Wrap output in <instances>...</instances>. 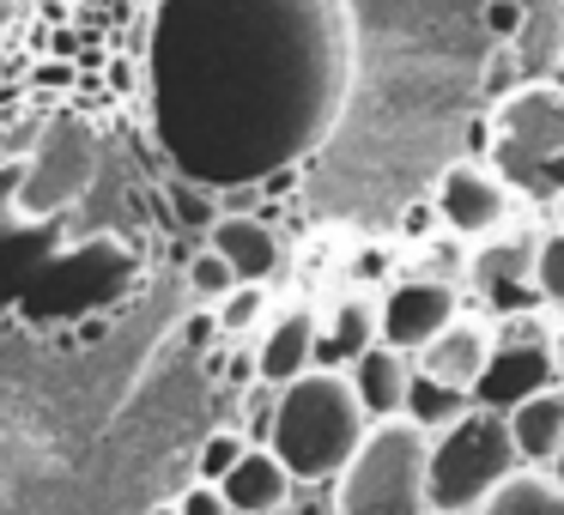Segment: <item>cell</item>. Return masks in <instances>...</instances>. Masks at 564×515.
I'll return each instance as SVG.
<instances>
[{"instance_id": "44dd1931", "label": "cell", "mask_w": 564, "mask_h": 515, "mask_svg": "<svg viewBox=\"0 0 564 515\" xmlns=\"http://www.w3.org/2000/svg\"><path fill=\"white\" fill-rule=\"evenodd\" d=\"M231 285H237V273H231V261H225V255H219V249H213V243L200 249L195 261H188V292H195V297H200V304H207V309L219 304V297L231 292Z\"/></svg>"}, {"instance_id": "ac0fdd59", "label": "cell", "mask_w": 564, "mask_h": 515, "mask_svg": "<svg viewBox=\"0 0 564 515\" xmlns=\"http://www.w3.org/2000/svg\"><path fill=\"white\" fill-rule=\"evenodd\" d=\"M467 406H474V394L443 388V382L419 376V364H413V388H406V418H413L419 430H443L449 418H462Z\"/></svg>"}, {"instance_id": "30bf717a", "label": "cell", "mask_w": 564, "mask_h": 515, "mask_svg": "<svg viewBox=\"0 0 564 515\" xmlns=\"http://www.w3.org/2000/svg\"><path fill=\"white\" fill-rule=\"evenodd\" d=\"M213 249H219V255L231 261V273L249 280V285H280L285 267H292L285 237L273 231V224H261V219H243V212H231V219L213 224Z\"/></svg>"}, {"instance_id": "d6986e66", "label": "cell", "mask_w": 564, "mask_h": 515, "mask_svg": "<svg viewBox=\"0 0 564 515\" xmlns=\"http://www.w3.org/2000/svg\"><path fill=\"white\" fill-rule=\"evenodd\" d=\"M534 297L552 309V316H564V231H558V224H546V231H540V255H534Z\"/></svg>"}, {"instance_id": "8992f818", "label": "cell", "mask_w": 564, "mask_h": 515, "mask_svg": "<svg viewBox=\"0 0 564 515\" xmlns=\"http://www.w3.org/2000/svg\"><path fill=\"white\" fill-rule=\"evenodd\" d=\"M462 309H467L462 280H443V273H406V280H394L389 292L377 297V333L389 346H401V352H419V346L437 340Z\"/></svg>"}, {"instance_id": "ba28073f", "label": "cell", "mask_w": 564, "mask_h": 515, "mask_svg": "<svg viewBox=\"0 0 564 515\" xmlns=\"http://www.w3.org/2000/svg\"><path fill=\"white\" fill-rule=\"evenodd\" d=\"M491 352H498V328H491V321L479 316V309H462V316H455L449 328L437 333V340H431V346H419V352H413V364H419V376L443 382V388L474 394V382L486 376Z\"/></svg>"}, {"instance_id": "cb8c5ba5", "label": "cell", "mask_w": 564, "mask_h": 515, "mask_svg": "<svg viewBox=\"0 0 564 515\" xmlns=\"http://www.w3.org/2000/svg\"><path fill=\"white\" fill-rule=\"evenodd\" d=\"M552 358H558V382H564V316H558V333H552Z\"/></svg>"}, {"instance_id": "7c38bea8", "label": "cell", "mask_w": 564, "mask_h": 515, "mask_svg": "<svg viewBox=\"0 0 564 515\" xmlns=\"http://www.w3.org/2000/svg\"><path fill=\"white\" fill-rule=\"evenodd\" d=\"M219 491H225V503H231L237 515H280L304 485H297L292 467H285L268 442H249V454L219 479Z\"/></svg>"}, {"instance_id": "277c9868", "label": "cell", "mask_w": 564, "mask_h": 515, "mask_svg": "<svg viewBox=\"0 0 564 515\" xmlns=\"http://www.w3.org/2000/svg\"><path fill=\"white\" fill-rule=\"evenodd\" d=\"M491 164L522 195L564 188V79H528L491 110Z\"/></svg>"}, {"instance_id": "5bb4252c", "label": "cell", "mask_w": 564, "mask_h": 515, "mask_svg": "<svg viewBox=\"0 0 564 515\" xmlns=\"http://www.w3.org/2000/svg\"><path fill=\"white\" fill-rule=\"evenodd\" d=\"M510 50H516V67L522 79H558V62H564V0H534L522 7L510 31Z\"/></svg>"}, {"instance_id": "4dcf8cb0", "label": "cell", "mask_w": 564, "mask_h": 515, "mask_svg": "<svg viewBox=\"0 0 564 515\" xmlns=\"http://www.w3.org/2000/svg\"><path fill=\"white\" fill-rule=\"evenodd\" d=\"M231 515H237V509H231Z\"/></svg>"}, {"instance_id": "ffe728a7", "label": "cell", "mask_w": 564, "mask_h": 515, "mask_svg": "<svg viewBox=\"0 0 564 515\" xmlns=\"http://www.w3.org/2000/svg\"><path fill=\"white\" fill-rule=\"evenodd\" d=\"M249 454V437H243V425H225V430H213L207 442L195 449V479H207V485H219L225 473H231L237 461Z\"/></svg>"}, {"instance_id": "4fadbf2b", "label": "cell", "mask_w": 564, "mask_h": 515, "mask_svg": "<svg viewBox=\"0 0 564 515\" xmlns=\"http://www.w3.org/2000/svg\"><path fill=\"white\" fill-rule=\"evenodd\" d=\"M510 437L522 449V467H552L564 454V382L528 394L522 406H510Z\"/></svg>"}, {"instance_id": "9c48e42d", "label": "cell", "mask_w": 564, "mask_h": 515, "mask_svg": "<svg viewBox=\"0 0 564 515\" xmlns=\"http://www.w3.org/2000/svg\"><path fill=\"white\" fill-rule=\"evenodd\" d=\"M316 340H322V316L310 304L273 309V321L256 333V370H261V382L285 388V382H297L304 370H316Z\"/></svg>"}, {"instance_id": "7402d4cb", "label": "cell", "mask_w": 564, "mask_h": 515, "mask_svg": "<svg viewBox=\"0 0 564 515\" xmlns=\"http://www.w3.org/2000/svg\"><path fill=\"white\" fill-rule=\"evenodd\" d=\"M176 515H231V503H225L219 485H207V479H195V485L176 497Z\"/></svg>"}, {"instance_id": "e0dca14e", "label": "cell", "mask_w": 564, "mask_h": 515, "mask_svg": "<svg viewBox=\"0 0 564 515\" xmlns=\"http://www.w3.org/2000/svg\"><path fill=\"white\" fill-rule=\"evenodd\" d=\"M268 321H273V285L237 280L231 292L213 304V328H219V340H249V333H261Z\"/></svg>"}, {"instance_id": "8fae6325", "label": "cell", "mask_w": 564, "mask_h": 515, "mask_svg": "<svg viewBox=\"0 0 564 515\" xmlns=\"http://www.w3.org/2000/svg\"><path fill=\"white\" fill-rule=\"evenodd\" d=\"M346 376H352V394H358V406L370 413V425H382V418H406L413 352H401V346L377 340L370 352H358L352 364H346Z\"/></svg>"}, {"instance_id": "2e32d148", "label": "cell", "mask_w": 564, "mask_h": 515, "mask_svg": "<svg viewBox=\"0 0 564 515\" xmlns=\"http://www.w3.org/2000/svg\"><path fill=\"white\" fill-rule=\"evenodd\" d=\"M474 515H564V485L552 479V467H522Z\"/></svg>"}, {"instance_id": "3957f363", "label": "cell", "mask_w": 564, "mask_h": 515, "mask_svg": "<svg viewBox=\"0 0 564 515\" xmlns=\"http://www.w3.org/2000/svg\"><path fill=\"white\" fill-rule=\"evenodd\" d=\"M510 473H522V449L510 437V413L467 406L443 430H431V509L474 515Z\"/></svg>"}, {"instance_id": "9a60e30c", "label": "cell", "mask_w": 564, "mask_h": 515, "mask_svg": "<svg viewBox=\"0 0 564 515\" xmlns=\"http://www.w3.org/2000/svg\"><path fill=\"white\" fill-rule=\"evenodd\" d=\"M382 333H377V304L370 297H340L334 309H322V340H316V364L322 370H346L358 352H370Z\"/></svg>"}, {"instance_id": "f546056e", "label": "cell", "mask_w": 564, "mask_h": 515, "mask_svg": "<svg viewBox=\"0 0 564 515\" xmlns=\"http://www.w3.org/2000/svg\"><path fill=\"white\" fill-rule=\"evenodd\" d=\"M522 7H534V0H522Z\"/></svg>"}, {"instance_id": "f1b7e54d", "label": "cell", "mask_w": 564, "mask_h": 515, "mask_svg": "<svg viewBox=\"0 0 564 515\" xmlns=\"http://www.w3.org/2000/svg\"><path fill=\"white\" fill-rule=\"evenodd\" d=\"M558 79H564V62H558Z\"/></svg>"}, {"instance_id": "6da1fadb", "label": "cell", "mask_w": 564, "mask_h": 515, "mask_svg": "<svg viewBox=\"0 0 564 515\" xmlns=\"http://www.w3.org/2000/svg\"><path fill=\"white\" fill-rule=\"evenodd\" d=\"M370 430V413L358 406L352 376L346 370H304L297 382H285L273 401V437L268 449L292 467L297 485H334L346 473V461L358 454Z\"/></svg>"}, {"instance_id": "52a82bcc", "label": "cell", "mask_w": 564, "mask_h": 515, "mask_svg": "<svg viewBox=\"0 0 564 515\" xmlns=\"http://www.w3.org/2000/svg\"><path fill=\"white\" fill-rule=\"evenodd\" d=\"M534 255H540V231L534 224H510V231L474 243V255H467V285L503 316V309L522 304V292L534 297Z\"/></svg>"}, {"instance_id": "5b68a950", "label": "cell", "mask_w": 564, "mask_h": 515, "mask_svg": "<svg viewBox=\"0 0 564 515\" xmlns=\"http://www.w3.org/2000/svg\"><path fill=\"white\" fill-rule=\"evenodd\" d=\"M431 212L449 237L462 243H486V237L522 224V188L486 158H462L437 176V195H431Z\"/></svg>"}, {"instance_id": "484cf974", "label": "cell", "mask_w": 564, "mask_h": 515, "mask_svg": "<svg viewBox=\"0 0 564 515\" xmlns=\"http://www.w3.org/2000/svg\"><path fill=\"white\" fill-rule=\"evenodd\" d=\"M147 515H176V497H171V503H152Z\"/></svg>"}, {"instance_id": "4316f807", "label": "cell", "mask_w": 564, "mask_h": 515, "mask_svg": "<svg viewBox=\"0 0 564 515\" xmlns=\"http://www.w3.org/2000/svg\"><path fill=\"white\" fill-rule=\"evenodd\" d=\"M552 479H558V485H564V454H558V461H552Z\"/></svg>"}, {"instance_id": "7a4b0ae2", "label": "cell", "mask_w": 564, "mask_h": 515, "mask_svg": "<svg viewBox=\"0 0 564 515\" xmlns=\"http://www.w3.org/2000/svg\"><path fill=\"white\" fill-rule=\"evenodd\" d=\"M431 509V430L382 418L334 479V515H425Z\"/></svg>"}, {"instance_id": "d4e9b609", "label": "cell", "mask_w": 564, "mask_h": 515, "mask_svg": "<svg viewBox=\"0 0 564 515\" xmlns=\"http://www.w3.org/2000/svg\"><path fill=\"white\" fill-rule=\"evenodd\" d=\"M546 212H552V224H558V231H564V188H558V195L546 200Z\"/></svg>"}, {"instance_id": "603a6c76", "label": "cell", "mask_w": 564, "mask_h": 515, "mask_svg": "<svg viewBox=\"0 0 564 515\" xmlns=\"http://www.w3.org/2000/svg\"><path fill=\"white\" fill-rule=\"evenodd\" d=\"M280 515H334V485H316V497H292Z\"/></svg>"}, {"instance_id": "83f0119b", "label": "cell", "mask_w": 564, "mask_h": 515, "mask_svg": "<svg viewBox=\"0 0 564 515\" xmlns=\"http://www.w3.org/2000/svg\"><path fill=\"white\" fill-rule=\"evenodd\" d=\"M425 515H449V509H425Z\"/></svg>"}]
</instances>
